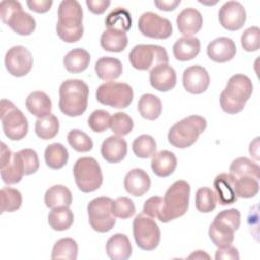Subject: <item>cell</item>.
<instances>
[{
  "label": "cell",
  "instance_id": "6da1fadb",
  "mask_svg": "<svg viewBox=\"0 0 260 260\" xmlns=\"http://www.w3.org/2000/svg\"><path fill=\"white\" fill-rule=\"evenodd\" d=\"M82 7L76 0H64L58 8L57 35L66 43H75L83 36Z\"/></svg>",
  "mask_w": 260,
  "mask_h": 260
},
{
  "label": "cell",
  "instance_id": "7a4b0ae2",
  "mask_svg": "<svg viewBox=\"0 0 260 260\" xmlns=\"http://www.w3.org/2000/svg\"><path fill=\"white\" fill-rule=\"evenodd\" d=\"M89 89L87 84L80 79H67L59 88V108L69 117L82 115L88 103Z\"/></svg>",
  "mask_w": 260,
  "mask_h": 260
},
{
  "label": "cell",
  "instance_id": "3957f363",
  "mask_svg": "<svg viewBox=\"0 0 260 260\" xmlns=\"http://www.w3.org/2000/svg\"><path fill=\"white\" fill-rule=\"evenodd\" d=\"M252 92L253 84L251 79L244 74H235L230 77L225 88L220 93V107L231 115L240 113Z\"/></svg>",
  "mask_w": 260,
  "mask_h": 260
},
{
  "label": "cell",
  "instance_id": "277c9868",
  "mask_svg": "<svg viewBox=\"0 0 260 260\" xmlns=\"http://www.w3.org/2000/svg\"><path fill=\"white\" fill-rule=\"evenodd\" d=\"M162 199V210L158 218L161 222H169L183 216L189 206V183L184 180L176 181L169 187Z\"/></svg>",
  "mask_w": 260,
  "mask_h": 260
},
{
  "label": "cell",
  "instance_id": "5b68a950",
  "mask_svg": "<svg viewBox=\"0 0 260 260\" xmlns=\"http://www.w3.org/2000/svg\"><path fill=\"white\" fill-rule=\"evenodd\" d=\"M206 120L198 115H192L174 124L169 133V142L178 148H187L193 145L199 135L206 129Z\"/></svg>",
  "mask_w": 260,
  "mask_h": 260
},
{
  "label": "cell",
  "instance_id": "8992f818",
  "mask_svg": "<svg viewBox=\"0 0 260 260\" xmlns=\"http://www.w3.org/2000/svg\"><path fill=\"white\" fill-rule=\"evenodd\" d=\"M241 223V213L236 208L220 211L209 226L208 235L217 248H224L232 245L234 233Z\"/></svg>",
  "mask_w": 260,
  "mask_h": 260
},
{
  "label": "cell",
  "instance_id": "52a82bcc",
  "mask_svg": "<svg viewBox=\"0 0 260 260\" xmlns=\"http://www.w3.org/2000/svg\"><path fill=\"white\" fill-rule=\"evenodd\" d=\"M0 14L2 21L20 36H28L36 28L35 18L22 10L21 4L18 1H1Z\"/></svg>",
  "mask_w": 260,
  "mask_h": 260
},
{
  "label": "cell",
  "instance_id": "ba28073f",
  "mask_svg": "<svg viewBox=\"0 0 260 260\" xmlns=\"http://www.w3.org/2000/svg\"><path fill=\"white\" fill-rule=\"evenodd\" d=\"M76 186L81 192L89 193L98 190L103 184L102 169L93 157H80L73 167Z\"/></svg>",
  "mask_w": 260,
  "mask_h": 260
},
{
  "label": "cell",
  "instance_id": "9c48e42d",
  "mask_svg": "<svg viewBox=\"0 0 260 260\" xmlns=\"http://www.w3.org/2000/svg\"><path fill=\"white\" fill-rule=\"evenodd\" d=\"M1 123L4 134L10 140L24 138L28 131V122L24 114L8 100H1Z\"/></svg>",
  "mask_w": 260,
  "mask_h": 260
},
{
  "label": "cell",
  "instance_id": "30bf717a",
  "mask_svg": "<svg viewBox=\"0 0 260 260\" xmlns=\"http://www.w3.org/2000/svg\"><path fill=\"white\" fill-rule=\"evenodd\" d=\"M129 61L135 69L148 70L159 64H168L169 57L161 46L139 44L129 53Z\"/></svg>",
  "mask_w": 260,
  "mask_h": 260
},
{
  "label": "cell",
  "instance_id": "8fae6325",
  "mask_svg": "<svg viewBox=\"0 0 260 260\" xmlns=\"http://www.w3.org/2000/svg\"><path fill=\"white\" fill-rule=\"evenodd\" d=\"M132 87L124 82L108 81L101 84L95 92L96 100L106 106L116 109L127 108L133 100Z\"/></svg>",
  "mask_w": 260,
  "mask_h": 260
},
{
  "label": "cell",
  "instance_id": "7c38bea8",
  "mask_svg": "<svg viewBox=\"0 0 260 260\" xmlns=\"http://www.w3.org/2000/svg\"><path fill=\"white\" fill-rule=\"evenodd\" d=\"M113 199L102 196L89 201L87 205L90 226L99 233H107L116 224V216L112 211Z\"/></svg>",
  "mask_w": 260,
  "mask_h": 260
},
{
  "label": "cell",
  "instance_id": "4fadbf2b",
  "mask_svg": "<svg viewBox=\"0 0 260 260\" xmlns=\"http://www.w3.org/2000/svg\"><path fill=\"white\" fill-rule=\"evenodd\" d=\"M133 236L136 245L144 250H154L160 242V230L154 219L145 213H139L133 220Z\"/></svg>",
  "mask_w": 260,
  "mask_h": 260
},
{
  "label": "cell",
  "instance_id": "5bb4252c",
  "mask_svg": "<svg viewBox=\"0 0 260 260\" xmlns=\"http://www.w3.org/2000/svg\"><path fill=\"white\" fill-rule=\"evenodd\" d=\"M138 29L143 36L157 40L168 39L173 32V26L169 19L150 11L144 12L140 16Z\"/></svg>",
  "mask_w": 260,
  "mask_h": 260
},
{
  "label": "cell",
  "instance_id": "9a60e30c",
  "mask_svg": "<svg viewBox=\"0 0 260 260\" xmlns=\"http://www.w3.org/2000/svg\"><path fill=\"white\" fill-rule=\"evenodd\" d=\"M5 67L7 71L16 77L26 75L32 68V56L23 46L10 48L5 55Z\"/></svg>",
  "mask_w": 260,
  "mask_h": 260
},
{
  "label": "cell",
  "instance_id": "2e32d148",
  "mask_svg": "<svg viewBox=\"0 0 260 260\" xmlns=\"http://www.w3.org/2000/svg\"><path fill=\"white\" fill-rule=\"evenodd\" d=\"M1 178L7 185L19 183L24 176L22 162L17 152H11L10 149L1 143Z\"/></svg>",
  "mask_w": 260,
  "mask_h": 260
},
{
  "label": "cell",
  "instance_id": "e0dca14e",
  "mask_svg": "<svg viewBox=\"0 0 260 260\" xmlns=\"http://www.w3.org/2000/svg\"><path fill=\"white\" fill-rule=\"evenodd\" d=\"M246 10L238 1L225 2L218 12V19L221 26L232 31L242 28L246 22Z\"/></svg>",
  "mask_w": 260,
  "mask_h": 260
},
{
  "label": "cell",
  "instance_id": "ac0fdd59",
  "mask_svg": "<svg viewBox=\"0 0 260 260\" xmlns=\"http://www.w3.org/2000/svg\"><path fill=\"white\" fill-rule=\"evenodd\" d=\"M210 83V77L207 70L199 65L186 68L183 72V85L185 89L193 94L204 92Z\"/></svg>",
  "mask_w": 260,
  "mask_h": 260
},
{
  "label": "cell",
  "instance_id": "d6986e66",
  "mask_svg": "<svg viewBox=\"0 0 260 260\" xmlns=\"http://www.w3.org/2000/svg\"><path fill=\"white\" fill-rule=\"evenodd\" d=\"M149 81L154 89L164 92L169 91L176 85V71L169 64H159L150 70Z\"/></svg>",
  "mask_w": 260,
  "mask_h": 260
},
{
  "label": "cell",
  "instance_id": "ffe728a7",
  "mask_svg": "<svg viewBox=\"0 0 260 260\" xmlns=\"http://www.w3.org/2000/svg\"><path fill=\"white\" fill-rule=\"evenodd\" d=\"M236 52L237 48L234 41L226 37L217 38L207 46V56L217 63H224L232 60Z\"/></svg>",
  "mask_w": 260,
  "mask_h": 260
},
{
  "label": "cell",
  "instance_id": "44dd1931",
  "mask_svg": "<svg viewBox=\"0 0 260 260\" xmlns=\"http://www.w3.org/2000/svg\"><path fill=\"white\" fill-rule=\"evenodd\" d=\"M176 22L179 31L184 35V37H192L201 29L203 19L197 9L189 7L178 14Z\"/></svg>",
  "mask_w": 260,
  "mask_h": 260
},
{
  "label": "cell",
  "instance_id": "7402d4cb",
  "mask_svg": "<svg viewBox=\"0 0 260 260\" xmlns=\"http://www.w3.org/2000/svg\"><path fill=\"white\" fill-rule=\"evenodd\" d=\"M101 153L108 162H120L127 154V142L121 136H109L102 143Z\"/></svg>",
  "mask_w": 260,
  "mask_h": 260
},
{
  "label": "cell",
  "instance_id": "603a6c76",
  "mask_svg": "<svg viewBox=\"0 0 260 260\" xmlns=\"http://www.w3.org/2000/svg\"><path fill=\"white\" fill-rule=\"evenodd\" d=\"M151 181L148 174L142 169L129 171L124 179L125 190L133 196H142L150 188Z\"/></svg>",
  "mask_w": 260,
  "mask_h": 260
},
{
  "label": "cell",
  "instance_id": "cb8c5ba5",
  "mask_svg": "<svg viewBox=\"0 0 260 260\" xmlns=\"http://www.w3.org/2000/svg\"><path fill=\"white\" fill-rule=\"evenodd\" d=\"M235 178L226 173L219 174L215 177L213 181V187L215 190V197L216 201L219 202L221 205H229L233 204L237 201V195L235 193L234 184Z\"/></svg>",
  "mask_w": 260,
  "mask_h": 260
},
{
  "label": "cell",
  "instance_id": "d4e9b609",
  "mask_svg": "<svg viewBox=\"0 0 260 260\" xmlns=\"http://www.w3.org/2000/svg\"><path fill=\"white\" fill-rule=\"evenodd\" d=\"M106 252L112 260H126L132 254V246L125 234L118 233L107 241Z\"/></svg>",
  "mask_w": 260,
  "mask_h": 260
},
{
  "label": "cell",
  "instance_id": "484cf974",
  "mask_svg": "<svg viewBox=\"0 0 260 260\" xmlns=\"http://www.w3.org/2000/svg\"><path fill=\"white\" fill-rule=\"evenodd\" d=\"M200 52V41L195 37H183L173 46L174 57L179 61L194 59Z\"/></svg>",
  "mask_w": 260,
  "mask_h": 260
},
{
  "label": "cell",
  "instance_id": "4316f807",
  "mask_svg": "<svg viewBox=\"0 0 260 260\" xmlns=\"http://www.w3.org/2000/svg\"><path fill=\"white\" fill-rule=\"evenodd\" d=\"M177 167L176 155L169 150H161L155 152L151 159L152 172L161 178L171 176Z\"/></svg>",
  "mask_w": 260,
  "mask_h": 260
},
{
  "label": "cell",
  "instance_id": "83f0119b",
  "mask_svg": "<svg viewBox=\"0 0 260 260\" xmlns=\"http://www.w3.org/2000/svg\"><path fill=\"white\" fill-rule=\"evenodd\" d=\"M94 70L99 78L105 81L117 79L123 71L122 63L119 59L113 57H102L94 65Z\"/></svg>",
  "mask_w": 260,
  "mask_h": 260
},
{
  "label": "cell",
  "instance_id": "f1b7e54d",
  "mask_svg": "<svg viewBox=\"0 0 260 260\" xmlns=\"http://www.w3.org/2000/svg\"><path fill=\"white\" fill-rule=\"evenodd\" d=\"M26 109L37 118H42L51 114L52 102L44 91H32L25 101Z\"/></svg>",
  "mask_w": 260,
  "mask_h": 260
},
{
  "label": "cell",
  "instance_id": "f546056e",
  "mask_svg": "<svg viewBox=\"0 0 260 260\" xmlns=\"http://www.w3.org/2000/svg\"><path fill=\"white\" fill-rule=\"evenodd\" d=\"M90 62L89 53L81 48L69 51L63 58V64L68 72L79 73L84 71Z\"/></svg>",
  "mask_w": 260,
  "mask_h": 260
},
{
  "label": "cell",
  "instance_id": "4dcf8cb0",
  "mask_svg": "<svg viewBox=\"0 0 260 260\" xmlns=\"http://www.w3.org/2000/svg\"><path fill=\"white\" fill-rule=\"evenodd\" d=\"M127 45L128 37L124 31L108 28L101 36V46L108 52H122L125 50Z\"/></svg>",
  "mask_w": 260,
  "mask_h": 260
},
{
  "label": "cell",
  "instance_id": "1f68e13d",
  "mask_svg": "<svg viewBox=\"0 0 260 260\" xmlns=\"http://www.w3.org/2000/svg\"><path fill=\"white\" fill-rule=\"evenodd\" d=\"M44 200L46 206L51 209L59 206H70L72 203V194L67 187L55 185L46 191Z\"/></svg>",
  "mask_w": 260,
  "mask_h": 260
},
{
  "label": "cell",
  "instance_id": "d6a6232c",
  "mask_svg": "<svg viewBox=\"0 0 260 260\" xmlns=\"http://www.w3.org/2000/svg\"><path fill=\"white\" fill-rule=\"evenodd\" d=\"M230 175L235 179L241 177H253L256 180L260 179V168L258 164L249 159L248 157L241 156L234 159L230 166Z\"/></svg>",
  "mask_w": 260,
  "mask_h": 260
},
{
  "label": "cell",
  "instance_id": "836d02e7",
  "mask_svg": "<svg viewBox=\"0 0 260 260\" xmlns=\"http://www.w3.org/2000/svg\"><path fill=\"white\" fill-rule=\"evenodd\" d=\"M137 108L140 115L144 119L150 121L157 119L160 116L162 110L160 99L151 93H145L141 95L138 101Z\"/></svg>",
  "mask_w": 260,
  "mask_h": 260
},
{
  "label": "cell",
  "instance_id": "e575fe53",
  "mask_svg": "<svg viewBox=\"0 0 260 260\" xmlns=\"http://www.w3.org/2000/svg\"><path fill=\"white\" fill-rule=\"evenodd\" d=\"M74 220V215L69 206H59L52 208L48 215L49 225L55 231L68 230Z\"/></svg>",
  "mask_w": 260,
  "mask_h": 260
},
{
  "label": "cell",
  "instance_id": "d590c367",
  "mask_svg": "<svg viewBox=\"0 0 260 260\" xmlns=\"http://www.w3.org/2000/svg\"><path fill=\"white\" fill-rule=\"evenodd\" d=\"M44 156H45L46 165L49 168L53 170H59L67 164L69 154H68V150L64 145L56 142L46 147Z\"/></svg>",
  "mask_w": 260,
  "mask_h": 260
},
{
  "label": "cell",
  "instance_id": "8d00e7d4",
  "mask_svg": "<svg viewBox=\"0 0 260 260\" xmlns=\"http://www.w3.org/2000/svg\"><path fill=\"white\" fill-rule=\"evenodd\" d=\"M105 23L109 29H116L126 32L132 25L131 14L127 9L117 7L107 15Z\"/></svg>",
  "mask_w": 260,
  "mask_h": 260
},
{
  "label": "cell",
  "instance_id": "74e56055",
  "mask_svg": "<svg viewBox=\"0 0 260 260\" xmlns=\"http://www.w3.org/2000/svg\"><path fill=\"white\" fill-rule=\"evenodd\" d=\"M36 134L44 140L54 138L59 132V121L53 114L38 118L35 124Z\"/></svg>",
  "mask_w": 260,
  "mask_h": 260
},
{
  "label": "cell",
  "instance_id": "f35d334b",
  "mask_svg": "<svg viewBox=\"0 0 260 260\" xmlns=\"http://www.w3.org/2000/svg\"><path fill=\"white\" fill-rule=\"evenodd\" d=\"M78 246L72 238H63L58 240L52 250V259L75 260L77 258Z\"/></svg>",
  "mask_w": 260,
  "mask_h": 260
},
{
  "label": "cell",
  "instance_id": "ab89813d",
  "mask_svg": "<svg viewBox=\"0 0 260 260\" xmlns=\"http://www.w3.org/2000/svg\"><path fill=\"white\" fill-rule=\"evenodd\" d=\"M132 149L134 154L140 158L152 157L156 151V142L152 136L142 134L134 139Z\"/></svg>",
  "mask_w": 260,
  "mask_h": 260
},
{
  "label": "cell",
  "instance_id": "60d3db41",
  "mask_svg": "<svg viewBox=\"0 0 260 260\" xmlns=\"http://www.w3.org/2000/svg\"><path fill=\"white\" fill-rule=\"evenodd\" d=\"M1 197V213L13 212L19 209L22 203L21 193L10 187H4L0 191Z\"/></svg>",
  "mask_w": 260,
  "mask_h": 260
},
{
  "label": "cell",
  "instance_id": "b9f144b4",
  "mask_svg": "<svg viewBox=\"0 0 260 260\" xmlns=\"http://www.w3.org/2000/svg\"><path fill=\"white\" fill-rule=\"evenodd\" d=\"M234 189L237 197L252 198L259 191V183L253 177H241L235 180Z\"/></svg>",
  "mask_w": 260,
  "mask_h": 260
},
{
  "label": "cell",
  "instance_id": "7bdbcfd3",
  "mask_svg": "<svg viewBox=\"0 0 260 260\" xmlns=\"http://www.w3.org/2000/svg\"><path fill=\"white\" fill-rule=\"evenodd\" d=\"M195 205L200 212H211L216 207V197L214 192L207 187L198 189L195 196Z\"/></svg>",
  "mask_w": 260,
  "mask_h": 260
},
{
  "label": "cell",
  "instance_id": "ee69618b",
  "mask_svg": "<svg viewBox=\"0 0 260 260\" xmlns=\"http://www.w3.org/2000/svg\"><path fill=\"white\" fill-rule=\"evenodd\" d=\"M69 145L78 152H87L92 149L93 142L91 138L83 131L78 129L70 130L67 135Z\"/></svg>",
  "mask_w": 260,
  "mask_h": 260
},
{
  "label": "cell",
  "instance_id": "f6af8a7d",
  "mask_svg": "<svg viewBox=\"0 0 260 260\" xmlns=\"http://www.w3.org/2000/svg\"><path fill=\"white\" fill-rule=\"evenodd\" d=\"M133 126V120L126 113L118 112L111 117L110 128L117 136L122 137L129 134L132 131Z\"/></svg>",
  "mask_w": 260,
  "mask_h": 260
},
{
  "label": "cell",
  "instance_id": "bcb514c9",
  "mask_svg": "<svg viewBox=\"0 0 260 260\" xmlns=\"http://www.w3.org/2000/svg\"><path fill=\"white\" fill-rule=\"evenodd\" d=\"M112 211L116 217L126 219L134 215L135 205L130 198L126 196H121L113 200Z\"/></svg>",
  "mask_w": 260,
  "mask_h": 260
},
{
  "label": "cell",
  "instance_id": "7dc6e473",
  "mask_svg": "<svg viewBox=\"0 0 260 260\" xmlns=\"http://www.w3.org/2000/svg\"><path fill=\"white\" fill-rule=\"evenodd\" d=\"M111 117L105 110H95L88 117V126L93 132H104L110 128Z\"/></svg>",
  "mask_w": 260,
  "mask_h": 260
},
{
  "label": "cell",
  "instance_id": "c3c4849f",
  "mask_svg": "<svg viewBox=\"0 0 260 260\" xmlns=\"http://www.w3.org/2000/svg\"><path fill=\"white\" fill-rule=\"evenodd\" d=\"M241 44L247 52L258 51L260 48V28L258 26L247 28L241 37Z\"/></svg>",
  "mask_w": 260,
  "mask_h": 260
},
{
  "label": "cell",
  "instance_id": "681fc988",
  "mask_svg": "<svg viewBox=\"0 0 260 260\" xmlns=\"http://www.w3.org/2000/svg\"><path fill=\"white\" fill-rule=\"evenodd\" d=\"M22 162L24 176L36 173L40 167V161L37 152L31 148H25L17 151Z\"/></svg>",
  "mask_w": 260,
  "mask_h": 260
},
{
  "label": "cell",
  "instance_id": "f907efd6",
  "mask_svg": "<svg viewBox=\"0 0 260 260\" xmlns=\"http://www.w3.org/2000/svg\"><path fill=\"white\" fill-rule=\"evenodd\" d=\"M162 197L159 196H151L149 197L143 205V213L147 214L152 218H159L162 210Z\"/></svg>",
  "mask_w": 260,
  "mask_h": 260
},
{
  "label": "cell",
  "instance_id": "816d5d0a",
  "mask_svg": "<svg viewBox=\"0 0 260 260\" xmlns=\"http://www.w3.org/2000/svg\"><path fill=\"white\" fill-rule=\"evenodd\" d=\"M28 8L37 13H45L50 10L53 5V1L51 0H28L26 1Z\"/></svg>",
  "mask_w": 260,
  "mask_h": 260
},
{
  "label": "cell",
  "instance_id": "f5cc1de1",
  "mask_svg": "<svg viewBox=\"0 0 260 260\" xmlns=\"http://www.w3.org/2000/svg\"><path fill=\"white\" fill-rule=\"evenodd\" d=\"M240 258L238 250L233 247L232 245L224 247V248H218L215 253V259H232V260H238Z\"/></svg>",
  "mask_w": 260,
  "mask_h": 260
},
{
  "label": "cell",
  "instance_id": "db71d44e",
  "mask_svg": "<svg viewBox=\"0 0 260 260\" xmlns=\"http://www.w3.org/2000/svg\"><path fill=\"white\" fill-rule=\"evenodd\" d=\"M111 2L106 0H86V5L94 14H102L106 11V9L110 6Z\"/></svg>",
  "mask_w": 260,
  "mask_h": 260
},
{
  "label": "cell",
  "instance_id": "11a10c76",
  "mask_svg": "<svg viewBox=\"0 0 260 260\" xmlns=\"http://www.w3.org/2000/svg\"><path fill=\"white\" fill-rule=\"evenodd\" d=\"M181 3L180 0H176V1H154V5L164 11H171L174 10L179 4Z\"/></svg>",
  "mask_w": 260,
  "mask_h": 260
},
{
  "label": "cell",
  "instance_id": "9f6ffc18",
  "mask_svg": "<svg viewBox=\"0 0 260 260\" xmlns=\"http://www.w3.org/2000/svg\"><path fill=\"white\" fill-rule=\"evenodd\" d=\"M258 138H259V137H256V139H255L253 142H251L250 148H249L250 154L253 155L256 159H259V156H258V149H259L258 141H259V139H258Z\"/></svg>",
  "mask_w": 260,
  "mask_h": 260
},
{
  "label": "cell",
  "instance_id": "6f0895ef",
  "mask_svg": "<svg viewBox=\"0 0 260 260\" xmlns=\"http://www.w3.org/2000/svg\"><path fill=\"white\" fill-rule=\"evenodd\" d=\"M189 258H199V259H201V258H207V259H208L209 256H208L207 254H205L204 251H196L195 253H193L192 255H190Z\"/></svg>",
  "mask_w": 260,
  "mask_h": 260
}]
</instances>
